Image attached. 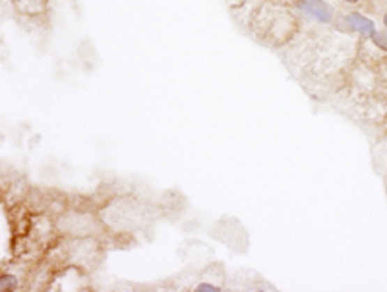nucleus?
<instances>
[{"instance_id": "obj_6", "label": "nucleus", "mask_w": 387, "mask_h": 292, "mask_svg": "<svg viewBox=\"0 0 387 292\" xmlns=\"http://www.w3.org/2000/svg\"><path fill=\"white\" fill-rule=\"evenodd\" d=\"M384 27H386V29H387V12H386V14H384Z\"/></svg>"}, {"instance_id": "obj_3", "label": "nucleus", "mask_w": 387, "mask_h": 292, "mask_svg": "<svg viewBox=\"0 0 387 292\" xmlns=\"http://www.w3.org/2000/svg\"><path fill=\"white\" fill-rule=\"evenodd\" d=\"M17 281L12 273H2L0 277V291H16Z\"/></svg>"}, {"instance_id": "obj_2", "label": "nucleus", "mask_w": 387, "mask_h": 292, "mask_svg": "<svg viewBox=\"0 0 387 292\" xmlns=\"http://www.w3.org/2000/svg\"><path fill=\"white\" fill-rule=\"evenodd\" d=\"M344 22H347V26H349V31H354V33H358L361 37L364 39H372L376 31H378V27L374 24V20H370L368 16H364L361 12H349V14H344Z\"/></svg>"}, {"instance_id": "obj_7", "label": "nucleus", "mask_w": 387, "mask_h": 292, "mask_svg": "<svg viewBox=\"0 0 387 292\" xmlns=\"http://www.w3.org/2000/svg\"><path fill=\"white\" fill-rule=\"evenodd\" d=\"M343 2H349V4H354V2H358V0H343Z\"/></svg>"}, {"instance_id": "obj_5", "label": "nucleus", "mask_w": 387, "mask_h": 292, "mask_svg": "<svg viewBox=\"0 0 387 292\" xmlns=\"http://www.w3.org/2000/svg\"><path fill=\"white\" fill-rule=\"evenodd\" d=\"M196 291H198V292H219L221 289H219V286H215V284H211V283H202V284H198V286H196Z\"/></svg>"}, {"instance_id": "obj_4", "label": "nucleus", "mask_w": 387, "mask_h": 292, "mask_svg": "<svg viewBox=\"0 0 387 292\" xmlns=\"http://www.w3.org/2000/svg\"><path fill=\"white\" fill-rule=\"evenodd\" d=\"M372 43L376 45L379 51L387 52V29H384V31H376V35L372 37Z\"/></svg>"}, {"instance_id": "obj_1", "label": "nucleus", "mask_w": 387, "mask_h": 292, "mask_svg": "<svg viewBox=\"0 0 387 292\" xmlns=\"http://www.w3.org/2000/svg\"><path fill=\"white\" fill-rule=\"evenodd\" d=\"M296 8L301 10L304 16L310 17L312 22H318L324 26L333 22V8L327 4L326 0H296Z\"/></svg>"}]
</instances>
